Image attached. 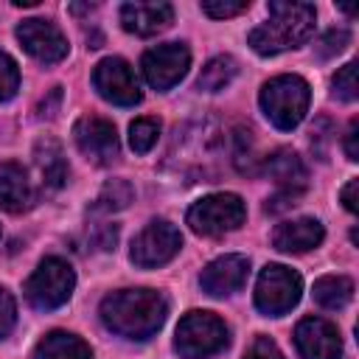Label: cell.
I'll return each instance as SVG.
<instances>
[{"instance_id": "15", "label": "cell", "mask_w": 359, "mask_h": 359, "mask_svg": "<svg viewBox=\"0 0 359 359\" xmlns=\"http://www.w3.org/2000/svg\"><path fill=\"white\" fill-rule=\"evenodd\" d=\"M247 272H250V261L244 255H222L216 261H210L202 275H199V283L208 294L213 297H224V294H233L244 286L247 280Z\"/></svg>"}, {"instance_id": "28", "label": "cell", "mask_w": 359, "mask_h": 359, "mask_svg": "<svg viewBox=\"0 0 359 359\" xmlns=\"http://www.w3.org/2000/svg\"><path fill=\"white\" fill-rule=\"evenodd\" d=\"M244 8H250L247 0H205L202 3V11L213 20H224V17H236L241 14Z\"/></svg>"}, {"instance_id": "7", "label": "cell", "mask_w": 359, "mask_h": 359, "mask_svg": "<svg viewBox=\"0 0 359 359\" xmlns=\"http://www.w3.org/2000/svg\"><path fill=\"white\" fill-rule=\"evenodd\" d=\"M300 292L303 280L294 269L283 264H266L255 283V306L269 317H280L297 306Z\"/></svg>"}, {"instance_id": "18", "label": "cell", "mask_w": 359, "mask_h": 359, "mask_svg": "<svg viewBox=\"0 0 359 359\" xmlns=\"http://www.w3.org/2000/svg\"><path fill=\"white\" fill-rule=\"evenodd\" d=\"M323 224L317 219H294L283 222L272 233V244L280 252H309L323 241Z\"/></svg>"}, {"instance_id": "14", "label": "cell", "mask_w": 359, "mask_h": 359, "mask_svg": "<svg viewBox=\"0 0 359 359\" xmlns=\"http://www.w3.org/2000/svg\"><path fill=\"white\" fill-rule=\"evenodd\" d=\"M294 345L303 359H339L342 339L334 323L323 317H306L294 328Z\"/></svg>"}, {"instance_id": "8", "label": "cell", "mask_w": 359, "mask_h": 359, "mask_svg": "<svg viewBox=\"0 0 359 359\" xmlns=\"http://www.w3.org/2000/svg\"><path fill=\"white\" fill-rule=\"evenodd\" d=\"M182 247V236L174 224H168L165 219H154L149 222L135 238H132V250L129 258L135 266L140 269H154L168 264Z\"/></svg>"}, {"instance_id": "21", "label": "cell", "mask_w": 359, "mask_h": 359, "mask_svg": "<svg viewBox=\"0 0 359 359\" xmlns=\"http://www.w3.org/2000/svg\"><path fill=\"white\" fill-rule=\"evenodd\" d=\"M353 297V280L345 275H323L314 283V300L323 309H345Z\"/></svg>"}, {"instance_id": "30", "label": "cell", "mask_w": 359, "mask_h": 359, "mask_svg": "<svg viewBox=\"0 0 359 359\" xmlns=\"http://www.w3.org/2000/svg\"><path fill=\"white\" fill-rule=\"evenodd\" d=\"M14 320H17V306H14V297L0 286V339L14 328Z\"/></svg>"}, {"instance_id": "26", "label": "cell", "mask_w": 359, "mask_h": 359, "mask_svg": "<svg viewBox=\"0 0 359 359\" xmlns=\"http://www.w3.org/2000/svg\"><path fill=\"white\" fill-rule=\"evenodd\" d=\"M348 42H351V34H348L345 28H331V31H325V34L320 36V42L314 45V50H317L320 59H331V56H337L339 50H345Z\"/></svg>"}, {"instance_id": "22", "label": "cell", "mask_w": 359, "mask_h": 359, "mask_svg": "<svg viewBox=\"0 0 359 359\" xmlns=\"http://www.w3.org/2000/svg\"><path fill=\"white\" fill-rule=\"evenodd\" d=\"M233 79H236V62H233L230 56H213V59L202 67L196 84H199V90L219 93V90H224Z\"/></svg>"}, {"instance_id": "20", "label": "cell", "mask_w": 359, "mask_h": 359, "mask_svg": "<svg viewBox=\"0 0 359 359\" xmlns=\"http://www.w3.org/2000/svg\"><path fill=\"white\" fill-rule=\"evenodd\" d=\"M34 359H93L90 345L67 331H50L34 348Z\"/></svg>"}, {"instance_id": "11", "label": "cell", "mask_w": 359, "mask_h": 359, "mask_svg": "<svg viewBox=\"0 0 359 359\" xmlns=\"http://www.w3.org/2000/svg\"><path fill=\"white\" fill-rule=\"evenodd\" d=\"M73 140L79 151L95 163V165H109L118 157V132L115 123L101 118V115H84L73 123Z\"/></svg>"}, {"instance_id": "31", "label": "cell", "mask_w": 359, "mask_h": 359, "mask_svg": "<svg viewBox=\"0 0 359 359\" xmlns=\"http://www.w3.org/2000/svg\"><path fill=\"white\" fill-rule=\"evenodd\" d=\"M356 135H359V121H351V126H348V132H345V154H348V160H359Z\"/></svg>"}, {"instance_id": "4", "label": "cell", "mask_w": 359, "mask_h": 359, "mask_svg": "<svg viewBox=\"0 0 359 359\" xmlns=\"http://www.w3.org/2000/svg\"><path fill=\"white\" fill-rule=\"evenodd\" d=\"M76 286V272L65 258H45L39 261V266L34 269V275L25 280V297L34 309L39 311H50L59 309L70 300Z\"/></svg>"}, {"instance_id": "1", "label": "cell", "mask_w": 359, "mask_h": 359, "mask_svg": "<svg viewBox=\"0 0 359 359\" xmlns=\"http://www.w3.org/2000/svg\"><path fill=\"white\" fill-rule=\"evenodd\" d=\"M168 303L154 289H121L101 300L104 325L126 339H149L165 323Z\"/></svg>"}, {"instance_id": "3", "label": "cell", "mask_w": 359, "mask_h": 359, "mask_svg": "<svg viewBox=\"0 0 359 359\" xmlns=\"http://www.w3.org/2000/svg\"><path fill=\"white\" fill-rule=\"evenodd\" d=\"M309 84L300 76H275L261 90V109L278 129H294L309 112Z\"/></svg>"}, {"instance_id": "32", "label": "cell", "mask_w": 359, "mask_h": 359, "mask_svg": "<svg viewBox=\"0 0 359 359\" xmlns=\"http://www.w3.org/2000/svg\"><path fill=\"white\" fill-rule=\"evenodd\" d=\"M59 98H62V87H53V90H50V98H48V101L42 98V104H39V115H42V118H45V115L53 118V115H56V107H59Z\"/></svg>"}, {"instance_id": "24", "label": "cell", "mask_w": 359, "mask_h": 359, "mask_svg": "<svg viewBox=\"0 0 359 359\" xmlns=\"http://www.w3.org/2000/svg\"><path fill=\"white\" fill-rule=\"evenodd\" d=\"M157 135H160V123L154 118L132 121V126H129V146H132V151H137V154L151 151V146L157 143Z\"/></svg>"}, {"instance_id": "6", "label": "cell", "mask_w": 359, "mask_h": 359, "mask_svg": "<svg viewBox=\"0 0 359 359\" xmlns=\"http://www.w3.org/2000/svg\"><path fill=\"white\" fill-rule=\"evenodd\" d=\"M185 219L199 236H222L241 227V222L247 219V205L238 194H210L191 205Z\"/></svg>"}, {"instance_id": "33", "label": "cell", "mask_w": 359, "mask_h": 359, "mask_svg": "<svg viewBox=\"0 0 359 359\" xmlns=\"http://www.w3.org/2000/svg\"><path fill=\"white\" fill-rule=\"evenodd\" d=\"M356 188H359V180H351V182L342 188V205H345L351 213L359 210V205H356Z\"/></svg>"}, {"instance_id": "12", "label": "cell", "mask_w": 359, "mask_h": 359, "mask_svg": "<svg viewBox=\"0 0 359 359\" xmlns=\"http://www.w3.org/2000/svg\"><path fill=\"white\" fill-rule=\"evenodd\" d=\"M93 87L98 90L101 98L118 104V107H132L140 101V87L137 79L132 73V67L118 59V56H107L95 65L93 70Z\"/></svg>"}, {"instance_id": "17", "label": "cell", "mask_w": 359, "mask_h": 359, "mask_svg": "<svg viewBox=\"0 0 359 359\" xmlns=\"http://www.w3.org/2000/svg\"><path fill=\"white\" fill-rule=\"evenodd\" d=\"M34 205V188L20 163H0V208L8 213H22Z\"/></svg>"}, {"instance_id": "16", "label": "cell", "mask_w": 359, "mask_h": 359, "mask_svg": "<svg viewBox=\"0 0 359 359\" xmlns=\"http://www.w3.org/2000/svg\"><path fill=\"white\" fill-rule=\"evenodd\" d=\"M174 8L163 0H151V3H123L121 6V25L129 34L137 36H151L163 28L171 25Z\"/></svg>"}, {"instance_id": "23", "label": "cell", "mask_w": 359, "mask_h": 359, "mask_svg": "<svg viewBox=\"0 0 359 359\" xmlns=\"http://www.w3.org/2000/svg\"><path fill=\"white\" fill-rule=\"evenodd\" d=\"M135 196V188L126 182V180H112L101 188V194L95 196L93 202V213H112V210H121L132 202Z\"/></svg>"}, {"instance_id": "29", "label": "cell", "mask_w": 359, "mask_h": 359, "mask_svg": "<svg viewBox=\"0 0 359 359\" xmlns=\"http://www.w3.org/2000/svg\"><path fill=\"white\" fill-rule=\"evenodd\" d=\"M244 359H283V353L278 351V345L269 337H255L252 345L247 348Z\"/></svg>"}, {"instance_id": "19", "label": "cell", "mask_w": 359, "mask_h": 359, "mask_svg": "<svg viewBox=\"0 0 359 359\" xmlns=\"http://www.w3.org/2000/svg\"><path fill=\"white\" fill-rule=\"evenodd\" d=\"M34 163H36V168H39V174H42V182H45L48 188L56 191V188H62V185L67 182L70 168H67V160H65L62 146H59L53 137L36 140V146H34Z\"/></svg>"}, {"instance_id": "27", "label": "cell", "mask_w": 359, "mask_h": 359, "mask_svg": "<svg viewBox=\"0 0 359 359\" xmlns=\"http://www.w3.org/2000/svg\"><path fill=\"white\" fill-rule=\"evenodd\" d=\"M334 95L339 101H353L356 98V62H348L345 67L337 70V76H334Z\"/></svg>"}, {"instance_id": "5", "label": "cell", "mask_w": 359, "mask_h": 359, "mask_svg": "<svg viewBox=\"0 0 359 359\" xmlns=\"http://www.w3.org/2000/svg\"><path fill=\"white\" fill-rule=\"evenodd\" d=\"M227 339L230 337H227L224 320H219L210 311H188L177 325L174 348L185 359H205L222 351Z\"/></svg>"}, {"instance_id": "9", "label": "cell", "mask_w": 359, "mask_h": 359, "mask_svg": "<svg viewBox=\"0 0 359 359\" xmlns=\"http://www.w3.org/2000/svg\"><path fill=\"white\" fill-rule=\"evenodd\" d=\"M264 168L278 185V194L266 202V213H275V210H283V208L294 205L300 199L303 188H306V180H309L303 160L289 149H278L272 157L264 160Z\"/></svg>"}, {"instance_id": "25", "label": "cell", "mask_w": 359, "mask_h": 359, "mask_svg": "<svg viewBox=\"0 0 359 359\" xmlns=\"http://www.w3.org/2000/svg\"><path fill=\"white\" fill-rule=\"evenodd\" d=\"M20 90V67L17 62L0 50V101H8Z\"/></svg>"}, {"instance_id": "10", "label": "cell", "mask_w": 359, "mask_h": 359, "mask_svg": "<svg viewBox=\"0 0 359 359\" xmlns=\"http://www.w3.org/2000/svg\"><path fill=\"white\" fill-rule=\"evenodd\" d=\"M143 76L154 90H171L191 67V50L182 42H165L143 53Z\"/></svg>"}, {"instance_id": "13", "label": "cell", "mask_w": 359, "mask_h": 359, "mask_svg": "<svg viewBox=\"0 0 359 359\" xmlns=\"http://www.w3.org/2000/svg\"><path fill=\"white\" fill-rule=\"evenodd\" d=\"M17 39H20V45L34 59H39L45 65L62 62L67 56V39H65V34L53 22H48V20H39V17L22 20L17 25Z\"/></svg>"}, {"instance_id": "2", "label": "cell", "mask_w": 359, "mask_h": 359, "mask_svg": "<svg viewBox=\"0 0 359 359\" xmlns=\"http://www.w3.org/2000/svg\"><path fill=\"white\" fill-rule=\"evenodd\" d=\"M269 20L261 22L258 28L250 31V45L255 53L261 56H275L280 50L297 48L303 45L311 31H314V20L317 11L309 3H283V0H272L266 6Z\"/></svg>"}]
</instances>
